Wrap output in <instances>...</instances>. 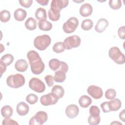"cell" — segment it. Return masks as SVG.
<instances>
[{
	"mask_svg": "<svg viewBox=\"0 0 125 125\" xmlns=\"http://www.w3.org/2000/svg\"><path fill=\"white\" fill-rule=\"evenodd\" d=\"M116 92L114 89L110 88L106 90L105 93V97L107 99L112 100L115 98Z\"/></svg>",
	"mask_w": 125,
	"mask_h": 125,
	"instance_id": "34",
	"label": "cell"
},
{
	"mask_svg": "<svg viewBox=\"0 0 125 125\" xmlns=\"http://www.w3.org/2000/svg\"><path fill=\"white\" fill-rule=\"evenodd\" d=\"M101 107L104 113H108L110 112V110L109 109L108 104H107V101L104 102L101 104Z\"/></svg>",
	"mask_w": 125,
	"mask_h": 125,
	"instance_id": "41",
	"label": "cell"
},
{
	"mask_svg": "<svg viewBox=\"0 0 125 125\" xmlns=\"http://www.w3.org/2000/svg\"><path fill=\"white\" fill-rule=\"evenodd\" d=\"M49 68L53 71H56L58 70L61 64V61L57 59H52L49 62Z\"/></svg>",
	"mask_w": 125,
	"mask_h": 125,
	"instance_id": "27",
	"label": "cell"
},
{
	"mask_svg": "<svg viewBox=\"0 0 125 125\" xmlns=\"http://www.w3.org/2000/svg\"><path fill=\"white\" fill-rule=\"evenodd\" d=\"M0 75H1V76H2V74L5 72V71H6V66L7 65L4 63H3V62L0 61Z\"/></svg>",
	"mask_w": 125,
	"mask_h": 125,
	"instance_id": "42",
	"label": "cell"
},
{
	"mask_svg": "<svg viewBox=\"0 0 125 125\" xmlns=\"http://www.w3.org/2000/svg\"><path fill=\"white\" fill-rule=\"evenodd\" d=\"M25 26L29 30H34L37 28V22L33 18L30 17L25 22Z\"/></svg>",
	"mask_w": 125,
	"mask_h": 125,
	"instance_id": "23",
	"label": "cell"
},
{
	"mask_svg": "<svg viewBox=\"0 0 125 125\" xmlns=\"http://www.w3.org/2000/svg\"><path fill=\"white\" fill-rule=\"evenodd\" d=\"M109 5L114 10L120 9L122 6V2L120 0H110L109 1Z\"/></svg>",
	"mask_w": 125,
	"mask_h": 125,
	"instance_id": "32",
	"label": "cell"
},
{
	"mask_svg": "<svg viewBox=\"0 0 125 125\" xmlns=\"http://www.w3.org/2000/svg\"><path fill=\"white\" fill-rule=\"evenodd\" d=\"M58 97L54 93L51 92L41 96L40 102L44 106H48L56 104L58 102Z\"/></svg>",
	"mask_w": 125,
	"mask_h": 125,
	"instance_id": "8",
	"label": "cell"
},
{
	"mask_svg": "<svg viewBox=\"0 0 125 125\" xmlns=\"http://www.w3.org/2000/svg\"><path fill=\"white\" fill-rule=\"evenodd\" d=\"M32 72L35 75H39L42 73L45 68L44 63L42 59L36 60L31 62H29Z\"/></svg>",
	"mask_w": 125,
	"mask_h": 125,
	"instance_id": "9",
	"label": "cell"
},
{
	"mask_svg": "<svg viewBox=\"0 0 125 125\" xmlns=\"http://www.w3.org/2000/svg\"><path fill=\"white\" fill-rule=\"evenodd\" d=\"M90 115L94 117H97L100 116V110L99 107L95 105H92L89 108Z\"/></svg>",
	"mask_w": 125,
	"mask_h": 125,
	"instance_id": "35",
	"label": "cell"
},
{
	"mask_svg": "<svg viewBox=\"0 0 125 125\" xmlns=\"http://www.w3.org/2000/svg\"><path fill=\"white\" fill-rule=\"evenodd\" d=\"M112 124H113V125H115V124H116V125H122V123H120V122H117V121H115V122H112V123H111V125H112Z\"/></svg>",
	"mask_w": 125,
	"mask_h": 125,
	"instance_id": "45",
	"label": "cell"
},
{
	"mask_svg": "<svg viewBox=\"0 0 125 125\" xmlns=\"http://www.w3.org/2000/svg\"><path fill=\"white\" fill-rule=\"evenodd\" d=\"M45 81L46 82V83H47V85L49 87H51L54 84V78L52 75H48L45 76L44 77Z\"/></svg>",
	"mask_w": 125,
	"mask_h": 125,
	"instance_id": "39",
	"label": "cell"
},
{
	"mask_svg": "<svg viewBox=\"0 0 125 125\" xmlns=\"http://www.w3.org/2000/svg\"><path fill=\"white\" fill-rule=\"evenodd\" d=\"M79 24V21L76 17L70 18L63 23L62 28L63 31L67 34L73 33L75 31Z\"/></svg>",
	"mask_w": 125,
	"mask_h": 125,
	"instance_id": "7",
	"label": "cell"
},
{
	"mask_svg": "<svg viewBox=\"0 0 125 125\" xmlns=\"http://www.w3.org/2000/svg\"><path fill=\"white\" fill-rule=\"evenodd\" d=\"M38 26L40 30L44 31H50L52 29V24L46 20L41 21H39Z\"/></svg>",
	"mask_w": 125,
	"mask_h": 125,
	"instance_id": "22",
	"label": "cell"
},
{
	"mask_svg": "<svg viewBox=\"0 0 125 125\" xmlns=\"http://www.w3.org/2000/svg\"><path fill=\"white\" fill-rule=\"evenodd\" d=\"M30 88L38 93H42L45 89L44 83L40 79L37 78H32L29 82Z\"/></svg>",
	"mask_w": 125,
	"mask_h": 125,
	"instance_id": "6",
	"label": "cell"
},
{
	"mask_svg": "<svg viewBox=\"0 0 125 125\" xmlns=\"http://www.w3.org/2000/svg\"><path fill=\"white\" fill-rule=\"evenodd\" d=\"M118 33L120 38L124 40L125 39V26H123L120 27L118 29Z\"/></svg>",
	"mask_w": 125,
	"mask_h": 125,
	"instance_id": "40",
	"label": "cell"
},
{
	"mask_svg": "<svg viewBox=\"0 0 125 125\" xmlns=\"http://www.w3.org/2000/svg\"><path fill=\"white\" fill-rule=\"evenodd\" d=\"M14 57L10 54H6L4 55L0 59L1 62L4 63L7 66L10 65L14 61Z\"/></svg>",
	"mask_w": 125,
	"mask_h": 125,
	"instance_id": "28",
	"label": "cell"
},
{
	"mask_svg": "<svg viewBox=\"0 0 125 125\" xmlns=\"http://www.w3.org/2000/svg\"><path fill=\"white\" fill-rule=\"evenodd\" d=\"M24 77L20 74H16L9 76L6 79L8 86L14 88H18L22 86L25 83Z\"/></svg>",
	"mask_w": 125,
	"mask_h": 125,
	"instance_id": "1",
	"label": "cell"
},
{
	"mask_svg": "<svg viewBox=\"0 0 125 125\" xmlns=\"http://www.w3.org/2000/svg\"><path fill=\"white\" fill-rule=\"evenodd\" d=\"M15 67L18 71L25 72L28 68V64L25 60L20 59L16 62Z\"/></svg>",
	"mask_w": 125,
	"mask_h": 125,
	"instance_id": "17",
	"label": "cell"
},
{
	"mask_svg": "<svg viewBox=\"0 0 125 125\" xmlns=\"http://www.w3.org/2000/svg\"><path fill=\"white\" fill-rule=\"evenodd\" d=\"M19 1L22 6L26 8H29L33 2L32 0H20Z\"/></svg>",
	"mask_w": 125,
	"mask_h": 125,
	"instance_id": "38",
	"label": "cell"
},
{
	"mask_svg": "<svg viewBox=\"0 0 125 125\" xmlns=\"http://www.w3.org/2000/svg\"><path fill=\"white\" fill-rule=\"evenodd\" d=\"M119 118L123 122H125V109H123L119 114Z\"/></svg>",
	"mask_w": 125,
	"mask_h": 125,
	"instance_id": "43",
	"label": "cell"
},
{
	"mask_svg": "<svg viewBox=\"0 0 125 125\" xmlns=\"http://www.w3.org/2000/svg\"><path fill=\"white\" fill-rule=\"evenodd\" d=\"M38 96L33 93L28 94L26 97V101L30 104H34L38 102Z\"/></svg>",
	"mask_w": 125,
	"mask_h": 125,
	"instance_id": "33",
	"label": "cell"
},
{
	"mask_svg": "<svg viewBox=\"0 0 125 125\" xmlns=\"http://www.w3.org/2000/svg\"><path fill=\"white\" fill-rule=\"evenodd\" d=\"M107 104L110 111H115L118 110L122 106V103L120 99H113L110 101H107Z\"/></svg>",
	"mask_w": 125,
	"mask_h": 125,
	"instance_id": "16",
	"label": "cell"
},
{
	"mask_svg": "<svg viewBox=\"0 0 125 125\" xmlns=\"http://www.w3.org/2000/svg\"><path fill=\"white\" fill-rule=\"evenodd\" d=\"M93 25V23L92 20L90 19H86L82 21L81 27L83 30L88 31L92 28Z\"/></svg>",
	"mask_w": 125,
	"mask_h": 125,
	"instance_id": "29",
	"label": "cell"
},
{
	"mask_svg": "<svg viewBox=\"0 0 125 125\" xmlns=\"http://www.w3.org/2000/svg\"><path fill=\"white\" fill-rule=\"evenodd\" d=\"M10 13L7 10H2L0 13V20L3 22L8 21L10 19Z\"/></svg>",
	"mask_w": 125,
	"mask_h": 125,
	"instance_id": "30",
	"label": "cell"
},
{
	"mask_svg": "<svg viewBox=\"0 0 125 125\" xmlns=\"http://www.w3.org/2000/svg\"><path fill=\"white\" fill-rule=\"evenodd\" d=\"M79 112V108L78 106L74 104L68 105L65 109V114L66 116L71 119L75 118L78 116Z\"/></svg>",
	"mask_w": 125,
	"mask_h": 125,
	"instance_id": "12",
	"label": "cell"
},
{
	"mask_svg": "<svg viewBox=\"0 0 125 125\" xmlns=\"http://www.w3.org/2000/svg\"><path fill=\"white\" fill-rule=\"evenodd\" d=\"M36 1L37 2H38L39 4L42 6L47 5L48 4V3L49 2V0H37Z\"/></svg>",
	"mask_w": 125,
	"mask_h": 125,
	"instance_id": "44",
	"label": "cell"
},
{
	"mask_svg": "<svg viewBox=\"0 0 125 125\" xmlns=\"http://www.w3.org/2000/svg\"><path fill=\"white\" fill-rule=\"evenodd\" d=\"M108 55L111 60L115 63L119 64H123L125 62V57L120 49L116 47L110 48L108 51Z\"/></svg>",
	"mask_w": 125,
	"mask_h": 125,
	"instance_id": "3",
	"label": "cell"
},
{
	"mask_svg": "<svg viewBox=\"0 0 125 125\" xmlns=\"http://www.w3.org/2000/svg\"><path fill=\"white\" fill-rule=\"evenodd\" d=\"M81 40L80 37L74 35L68 37L63 41V45L65 49L67 50L71 49L73 48H77L80 46Z\"/></svg>",
	"mask_w": 125,
	"mask_h": 125,
	"instance_id": "5",
	"label": "cell"
},
{
	"mask_svg": "<svg viewBox=\"0 0 125 125\" xmlns=\"http://www.w3.org/2000/svg\"><path fill=\"white\" fill-rule=\"evenodd\" d=\"M65 50V47L62 42H60L55 43L53 46V50L57 53H61L63 52Z\"/></svg>",
	"mask_w": 125,
	"mask_h": 125,
	"instance_id": "31",
	"label": "cell"
},
{
	"mask_svg": "<svg viewBox=\"0 0 125 125\" xmlns=\"http://www.w3.org/2000/svg\"><path fill=\"white\" fill-rule=\"evenodd\" d=\"M68 0H53L51 2L50 8L60 12L62 9L68 5Z\"/></svg>",
	"mask_w": 125,
	"mask_h": 125,
	"instance_id": "11",
	"label": "cell"
},
{
	"mask_svg": "<svg viewBox=\"0 0 125 125\" xmlns=\"http://www.w3.org/2000/svg\"><path fill=\"white\" fill-rule=\"evenodd\" d=\"M108 21L104 18L100 19L95 26V31L98 33L103 32L108 25Z\"/></svg>",
	"mask_w": 125,
	"mask_h": 125,
	"instance_id": "14",
	"label": "cell"
},
{
	"mask_svg": "<svg viewBox=\"0 0 125 125\" xmlns=\"http://www.w3.org/2000/svg\"><path fill=\"white\" fill-rule=\"evenodd\" d=\"M79 103L82 107L86 108L91 104L92 100L87 95H83L79 98Z\"/></svg>",
	"mask_w": 125,
	"mask_h": 125,
	"instance_id": "20",
	"label": "cell"
},
{
	"mask_svg": "<svg viewBox=\"0 0 125 125\" xmlns=\"http://www.w3.org/2000/svg\"><path fill=\"white\" fill-rule=\"evenodd\" d=\"M48 119L47 114L43 111H40L33 116L30 120V125H42L45 123Z\"/></svg>",
	"mask_w": 125,
	"mask_h": 125,
	"instance_id": "4",
	"label": "cell"
},
{
	"mask_svg": "<svg viewBox=\"0 0 125 125\" xmlns=\"http://www.w3.org/2000/svg\"><path fill=\"white\" fill-rule=\"evenodd\" d=\"M51 38L47 35L44 34L38 36L34 40V46L39 50H44L50 44Z\"/></svg>",
	"mask_w": 125,
	"mask_h": 125,
	"instance_id": "2",
	"label": "cell"
},
{
	"mask_svg": "<svg viewBox=\"0 0 125 125\" xmlns=\"http://www.w3.org/2000/svg\"><path fill=\"white\" fill-rule=\"evenodd\" d=\"M27 16L26 11L21 8H18L16 9L14 13L15 19L19 21H23Z\"/></svg>",
	"mask_w": 125,
	"mask_h": 125,
	"instance_id": "18",
	"label": "cell"
},
{
	"mask_svg": "<svg viewBox=\"0 0 125 125\" xmlns=\"http://www.w3.org/2000/svg\"><path fill=\"white\" fill-rule=\"evenodd\" d=\"M35 15L37 20L39 21L45 20L47 18L46 10L42 7H39L36 10Z\"/></svg>",
	"mask_w": 125,
	"mask_h": 125,
	"instance_id": "21",
	"label": "cell"
},
{
	"mask_svg": "<svg viewBox=\"0 0 125 125\" xmlns=\"http://www.w3.org/2000/svg\"><path fill=\"white\" fill-rule=\"evenodd\" d=\"M80 14L83 17H88L90 16L93 11V8L91 4L88 3H84L82 4L80 8Z\"/></svg>",
	"mask_w": 125,
	"mask_h": 125,
	"instance_id": "13",
	"label": "cell"
},
{
	"mask_svg": "<svg viewBox=\"0 0 125 125\" xmlns=\"http://www.w3.org/2000/svg\"><path fill=\"white\" fill-rule=\"evenodd\" d=\"M51 92L56 94L59 99L62 98L64 94V90L63 88L59 85H55L53 86L51 89Z\"/></svg>",
	"mask_w": 125,
	"mask_h": 125,
	"instance_id": "25",
	"label": "cell"
},
{
	"mask_svg": "<svg viewBox=\"0 0 125 125\" xmlns=\"http://www.w3.org/2000/svg\"><path fill=\"white\" fill-rule=\"evenodd\" d=\"M1 114L4 118H10L13 114V109L10 105H4L1 109Z\"/></svg>",
	"mask_w": 125,
	"mask_h": 125,
	"instance_id": "24",
	"label": "cell"
},
{
	"mask_svg": "<svg viewBox=\"0 0 125 125\" xmlns=\"http://www.w3.org/2000/svg\"><path fill=\"white\" fill-rule=\"evenodd\" d=\"M101 120L100 116L94 117L90 115L88 118V124L90 125H96L100 123Z\"/></svg>",
	"mask_w": 125,
	"mask_h": 125,
	"instance_id": "36",
	"label": "cell"
},
{
	"mask_svg": "<svg viewBox=\"0 0 125 125\" xmlns=\"http://www.w3.org/2000/svg\"><path fill=\"white\" fill-rule=\"evenodd\" d=\"M66 73L62 70L58 69L57 70L54 74V80L57 83H62L64 81L66 78Z\"/></svg>",
	"mask_w": 125,
	"mask_h": 125,
	"instance_id": "19",
	"label": "cell"
},
{
	"mask_svg": "<svg viewBox=\"0 0 125 125\" xmlns=\"http://www.w3.org/2000/svg\"><path fill=\"white\" fill-rule=\"evenodd\" d=\"M87 92L92 98L95 99H99L103 95V92L102 89L96 85H91L88 87Z\"/></svg>",
	"mask_w": 125,
	"mask_h": 125,
	"instance_id": "10",
	"label": "cell"
},
{
	"mask_svg": "<svg viewBox=\"0 0 125 125\" xmlns=\"http://www.w3.org/2000/svg\"><path fill=\"white\" fill-rule=\"evenodd\" d=\"M48 15L49 18L52 21H56L60 18V12L59 11L50 9L48 12Z\"/></svg>",
	"mask_w": 125,
	"mask_h": 125,
	"instance_id": "26",
	"label": "cell"
},
{
	"mask_svg": "<svg viewBox=\"0 0 125 125\" xmlns=\"http://www.w3.org/2000/svg\"><path fill=\"white\" fill-rule=\"evenodd\" d=\"M17 113L20 116H24L27 114L29 110V106L24 102L18 103L16 107Z\"/></svg>",
	"mask_w": 125,
	"mask_h": 125,
	"instance_id": "15",
	"label": "cell"
},
{
	"mask_svg": "<svg viewBox=\"0 0 125 125\" xmlns=\"http://www.w3.org/2000/svg\"><path fill=\"white\" fill-rule=\"evenodd\" d=\"M2 124L3 125H18V123L15 121L10 119V118H6L3 120Z\"/></svg>",
	"mask_w": 125,
	"mask_h": 125,
	"instance_id": "37",
	"label": "cell"
}]
</instances>
